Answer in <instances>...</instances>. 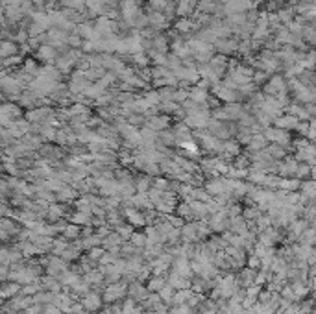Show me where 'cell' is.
<instances>
[{"label": "cell", "instance_id": "obj_19", "mask_svg": "<svg viewBox=\"0 0 316 314\" xmlns=\"http://www.w3.org/2000/svg\"><path fill=\"white\" fill-rule=\"evenodd\" d=\"M133 187L139 194H146L150 188H152V178H150V176H139V178L133 181Z\"/></svg>", "mask_w": 316, "mask_h": 314}, {"label": "cell", "instance_id": "obj_28", "mask_svg": "<svg viewBox=\"0 0 316 314\" xmlns=\"http://www.w3.org/2000/svg\"><path fill=\"white\" fill-rule=\"evenodd\" d=\"M81 43H83V39H81L80 35L68 34V37H67V45H68V48H76V50H80V48H81Z\"/></svg>", "mask_w": 316, "mask_h": 314}, {"label": "cell", "instance_id": "obj_34", "mask_svg": "<svg viewBox=\"0 0 316 314\" xmlns=\"http://www.w3.org/2000/svg\"><path fill=\"white\" fill-rule=\"evenodd\" d=\"M170 2H174V4H176V2H178V0H170Z\"/></svg>", "mask_w": 316, "mask_h": 314}, {"label": "cell", "instance_id": "obj_8", "mask_svg": "<svg viewBox=\"0 0 316 314\" xmlns=\"http://www.w3.org/2000/svg\"><path fill=\"white\" fill-rule=\"evenodd\" d=\"M237 45H239V39L235 37H228V39H216L213 48H215L216 54H222V56H231V54H237Z\"/></svg>", "mask_w": 316, "mask_h": 314}, {"label": "cell", "instance_id": "obj_12", "mask_svg": "<svg viewBox=\"0 0 316 314\" xmlns=\"http://www.w3.org/2000/svg\"><path fill=\"white\" fill-rule=\"evenodd\" d=\"M168 48H170V41H168V37L163 34V32H159V34L152 39V50L161 52V54H168Z\"/></svg>", "mask_w": 316, "mask_h": 314}, {"label": "cell", "instance_id": "obj_3", "mask_svg": "<svg viewBox=\"0 0 316 314\" xmlns=\"http://www.w3.org/2000/svg\"><path fill=\"white\" fill-rule=\"evenodd\" d=\"M209 91L215 94L216 100L222 102V104H233V102L241 100V96H239V93H237V91H233V89L222 87L220 83H216V85H211V89H209Z\"/></svg>", "mask_w": 316, "mask_h": 314}, {"label": "cell", "instance_id": "obj_21", "mask_svg": "<svg viewBox=\"0 0 316 314\" xmlns=\"http://www.w3.org/2000/svg\"><path fill=\"white\" fill-rule=\"evenodd\" d=\"M117 163H121L122 167H131V163H133V154H131L129 150L121 148V150L117 152Z\"/></svg>", "mask_w": 316, "mask_h": 314}, {"label": "cell", "instance_id": "obj_14", "mask_svg": "<svg viewBox=\"0 0 316 314\" xmlns=\"http://www.w3.org/2000/svg\"><path fill=\"white\" fill-rule=\"evenodd\" d=\"M207 98H209V91L196 87V85H190V87H189V100L190 102H194V104H205Z\"/></svg>", "mask_w": 316, "mask_h": 314}, {"label": "cell", "instance_id": "obj_29", "mask_svg": "<svg viewBox=\"0 0 316 314\" xmlns=\"http://www.w3.org/2000/svg\"><path fill=\"white\" fill-rule=\"evenodd\" d=\"M157 93H159V100L167 102V100H172L174 89H172V87H159V89H157Z\"/></svg>", "mask_w": 316, "mask_h": 314}, {"label": "cell", "instance_id": "obj_31", "mask_svg": "<svg viewBox=\"0 0 316 314\" xmlns=\"http://www.w3.org/2000/svg\"><path fill=\"white\" fill-rule=\"evenodd\" d=\"M72 222H80V224H85V222H89V220L85 218V214H83V213H76L74 216H72Z\"/></svg>", "mask_w": 316, "mask_h": 314}, {"label": "cell", "instance_id": "obj_18", "mask_svg": "<svg viewBox=\"0 0 316 314\" xmlns=\"http://www.w3.org/2000/svg\"><path fill=\"white\" fill-rule=\"evenodd\" d=\"M157 142H161L163 146H174L176 133L172 131V127H167V129L157 131Z\"/></svg>", "mask_w": 316, "mask_h": 314}, {"label": "cell", "instance_id": "obj_23", "mask_svg": "<svg viewBox=\"0 0 316 314\" xmlns=\"http://www.w3.org/2000/svg\"><path fill=\"white\" fill-rule=\"evenodd\" d=\"M78 196V192H76L72 187H68V185H65V187L61 188V190H58L56 192V200H70V198H76Z\"/></svg>", "mask_w": 316, "mask_h": 314}, {"label": "cell", "instance_id": "obj_9", "mask_svg": "<svg viewBox=\"0 0 316 314\" xmlns=\"http://www.w3.org/2000/svg\"><path fill=\"white\" fill-rule=\"evenodd\" d=\"M298 119L296 117H292V115H287L283 113L279 115L277 119H274V122H272V126L274 127H281V129H287V131H294L298 126Z\"/></svg>", "mask_w": 316, "mask_h": 314}, {"label": "cell", "instance_id": "obj_13", "mask_svg": "<svg viewBox=\"0 0 316 314\" xmlns=\"http://www.w3.org/2000/svg\"><path fill=\"white\" fill-rule=\"evenodd\" d=\"M19 54V45L11 39H2L0 41V58H9V56H15Z\"/></svg>", "mask_w": 316, "mask_h": 314}, {"label": "cell", "instance_id": "obj_10", "mask_svg": "<svg viewBox=\"0 0 316 314\" xmlns=\"http://www.w3.org/2000/svg\"><path fill=\"white\" fill-rule=\"evenodd\" d=\"M203 190H205L209 196H220V194H224L222 178H209V180L203 183Z\"/></svg>", "mask_w": 316, "mask_h": 314}, {"label": "cell", "instance_id": "obj_32", "mask_svg": "<svg viewBox=\"0 0 316 314\" xmlns=\"http://www.w3.org/2000/svg\"><path fill=\"white\" fill-rule=\"evenodd\" d=\"M65 235H67V237H70V239H72V237H76V227H74V226L67 227V231H65Z\"/></svg>", "mask_w": 316, "mask_h": 314}, {"label": "cell", "instance_id": "obj_16", "mask_svg": "<svg viewBox=\"0 0 316 314\" xmlns=\"http://www.w3.org/2000/svg\"><path fill=\"white\" fill-rule=\"evenodd\" d=\"M266 152H268V155L272 157L274 161H281L285 159L287 155H289V152H287V148L279 146V144H274V142H270V144H266V148H264Z\"/></svg>", "mask_w": 316, "mask_h": 314}, {"label": "cell", "instance_id": "obj_11", "mask_svg": "<svg viewBox=\"0 0 316 314\" xmlns=\"http://www.w3.org/2000/svg\"><path fill=\"white\" fill-rule=\"evenodd\" d=\"M266 144H268V142L262 137V133H253L248 142V146H246V154H255L259 150H264Z\"/></svg>", "mask_w": 316, "mask_h": 314}, {"label": "cell", "instance_id": "obj_1", "mask_svg": "<svg viewBox=\"0 0 316 314\" xmlns=\"http://www.w3.org/2000/svg\"><path fill=\"white\" fill-rule=\"evenodd\" d=\"M261 133L262 137L266 139V142H274V144H279V146L287 148V152H294V148L290 146L292 137H290V131H287V129L268 126V127H264Z\"/></svg>", "mask_w": 316, "mask_h": 314}, {"label": "cell", "instance_id": "obj_5", "mask_svg": "<svg viewBox=\"0 0 316 314\" xmlns=\"http://www.w3.org/2000/svg\"><path fill=\"white\" fill-rule=\"evenodd\" d=\"M56 58H58V50L50 45H41L34 52V60H37L43 65H54Z\"/></svg>", "mask_w": 316, "mask_h": 314}, {"label": "cell", "instance_id": "obj_26", "mask_svg": "<svg viewBox=\"0 0 316 314\" xmlns=\"http://www.w3.org/2000/svg\"><path fill=\"white\" fill-rule=\"evenodd\" d=\"M279 180H281V178H279V176H276V174H266L261 185H264V187H268V188H277V185H279Z\"/></svg>", "mask_w": 316, "mask_h": 314}, {"label": "cell", "instance_id": "obj_27", "mask_svg": "<svg viewBox=\"0 0 316 314\" xmlns=\"http://www.w3.org/2000/svg\"><path fill=\"white\" fill-rule=\"evenodd\" d=\"M142 172H146V176H154V178H157V176H161V170H159V165H155V163H146L144 167H142Z\"/></svg>", "mask_w": 316, "mask_h": 314}, {"label": "cell", "instance_id": "obj_22", "mask_svg": "<svg viewBox=\"0 0 316 314\" xmlns=\"http://www.w3.org/2000/svg\"><path fill=\"white\" fill-rule=\"evenodd\" d=\"M250 165H252V163H250L248 154H239L237 157H233V161H231V167L241 168V170H248Z\"/></svg>", "mask_w": 316, "mask_h": 314}, {"label": "cell", "instance_id": "obj_4", "mask_svg": "<svg viewBox=\"0 0 316 314\" xmlns=\"http://www.w3.org/2000/svg\"><path fill=\"white\" fill-rule=\"evenodd\" d=\"M296 167H298V161L294 159L292 155H287L285 159L277 161L276 176H279V178H294Z\"/></svg>", "mask_w": 316, "mask_h": 314}, {"label": "cell", "instance_id": "obj_7", "mask_svg": "<svg viewBox=\"0 0 316 314\" xmlns=\"http://www.w3.org/2000/svg\"><path fill=\"white\" fill-rule=\"evenodd\" d=\"M170 124H172V119H170V115H165V113L154 115V117H146V121H144V126L150 127V129H154V131L167 129V127H170Z\"/></svg>", "mask_w": 316, "mask_h": 314}, {"label": "cell", "instance_id": "obj_33", "mask_svg": "<svg viewBox=\"0 0 316 314\" xmlns=\"http://www.w3.org/2000/svg\"><path fill=\"white\" fill-rule=\"evenodd\" d=\"M2 9H4V7H2V4H0V11H2Z\"/></svg>", "mask_w": 316, "mask_h": 314}, {"label": "cell", "instance_id": "obj_30", "mask_svg": "<svg viewBox=\"0 0 316 314\" xmlns=\"http://www.w3.org/2000/svg\"><path fill=\"white\" fill-rule=\"evenodd\" d=\"M152 185H154V188H157V190H168V178H155L154 181H152Z\"/></svg>", "mask_w": 316, "mask_h": 314}, {"label": "cell", "instance_id": "obj_6", "mask_svg": "<svg viewBox=\"0 0 316 314\" xmlns=\"http://www.w3.org/2000/svg\"><path fill=\"white\" fill-rule=\"evenodd\" d=\"M209 117H211V111H200V113H194V115H185L183 122H185L190 129H205Z\"/></svg>", "mask_w": 316, "mask_h": 314}, {"label": "cell", "instance_id": "obj_15", "mask_svg": "<svg viewBox=\"0 0 316 314\" xmlns=\"http://www.w3.org/2000/svg\"><path fill=\"white\" fill-rule=\"evenodd\" d=\"M277 15V20H279V24H283V26H287L289 22H292L294 20V17H296V13H294V9H292V6H285V7H279L276 11Z\"/></svg>", "mask_w": 316, "mask_h": 314}, {"label": "cell", "instance_id": "obj_25", "mask_svg": "<svg viewBox=\"0 0 316 314\" xmlns=\"http://www.w3.org/2000/svg\"><path fill=\"white\" fill-rule=\"evenodd\" d=\"M144 121H146V117H144V115L131 113V115L126 117V122H128L129 126H135V127H142L144 126Z\"/></svg>", "mask_w": 316, "mask_h": 314}, {"label": "cell", "instance_id": "obj_20", "mask_svg": "<svg viewBox=\"0 0 316 314\" xmlns=\"http://www.w3.org/2000/svg\"><path fill=\"white\" fill-rule=\"evenodd\" d=\"M298 187H300V180H296V178H281L279 185H277V188H281L285 192H294Z\"/></svg>", "mask_w": 316, "mask_h": 314}, {"label": "cell", "instance_id": "obj_2", "mask_svg": "<svg viewBox=\"0 0 316 314\" xmlns=\"http://www.w3.org/2000/svg\"><path fill=\"white\" fill-rule=\"evenodd\" d=\"M54 113L56 111L50 106L34 107V109H28L26 113H24V121H28L30 124H43L48 117H52Z\"/></svg>", "mask_w": 316, "mask_h": 314}, {"label": "cell", "instance_id": "obj_17", "mask_svg": "<svg viewBox=\"0 0 316 314\" xmlns=\"http://www.w3.org/2000/svg\"><path fill=\"white\" fill-rule=\"evenodd\" d=\"M194 7L190 2H187V0H178L176 2V9H174V13L176 17H190L192 15V11H194Z\"/></svg>", "mask_w": 316, "mask_h": 314}, {"label": "cell", "instance_id": "obj_24", "mask_svg": "<svg viewBox=\"0 0 316 314\" xmlns=\"http://www.w3.org/2000/svg\"><path fill=\"white\" fill-rule=\"evenodd\" d=\"M185 100H189V89L176 87L174 94H172V102H176V104H180V106H182Z\"/></svg>", "mask_w": 316, "mask_h": 314}]
</instances>
